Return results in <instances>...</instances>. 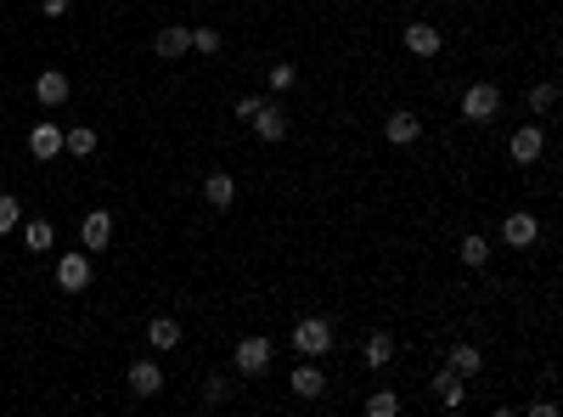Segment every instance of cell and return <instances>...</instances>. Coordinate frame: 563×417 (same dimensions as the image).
Masks as SVG:
<instances>
[{"label": "cell", "instance_id": "6da1fadb", "mask_svg": "<svg viewBox=\"0 0 563 417\" xmlns=\"http://www.w3.org/2000/svg\"><path fill=\"white\" fill-rule=\"evenodd\" d=\"M456 113L468 119V124H495V113H502V90H495L490 79H474L468 90H462V102Z\"/></svg>", "mask_w": 563, "mask_h": 417}, {"label": "cell", "instance_id": "7a4b0ae2", "mask_svg": "<svg viewBox=\"0 0 563 417\" xmlns=\"http://www.w3.org/2000/svg\"><path fill=\"white\" fill-rule=\"evenodd\" d=\"M287 339H293V349H299V356H327V349L339 344V333H333V322H327V316H299Z\"/></svg>", "mask_w": 563, "mask_h": 417}, {"label": "cell", "instance_id": "3957f363", "mask_svg": "<svg viewBox=\"0 0 563 417\" xmlns=\"http://www.w3.org/2000/svg\"><path fill=\"white\" fill-rule=\"evenodd\" d=\"M271 356H276V344L265 333H248V339H237V349H231V367H237V378H259L265 367H271Z\"/></svg>", "mask_w": 563, "mask_h": 417}, {"label": "cell", "instance_id": "277c9868", "mask_svg": "<svg viewBox=\"0 0 563 417\" xmlns=\"http://www.w3.org/2000/svg\"><path fill=\"white\" fill-rule=\"evenodd\" d=\"M541 152H547V130H541V124H518V130L507 136V158H513L518 170L541 164Z\"/></svg>", "mask_w": 563, "mask_h": 417}, {"label": "cell", "instance_id": "5b68a950", "mask_svg": "<svg viewBox=\"0 0 563 417\" xmlns=\"http://www.w3.org/2000/svg\"><path fill=\"white\" fill-rule=\"evenodd\" d=\"M57 287H62V294H85V287H90V254L85 248H74V254L57 260Z\"/></svg>", "mask_w": 563, "mask_h": 417}, {"label": "cell", "instance_id": "8992f818", "mask_svg": "<svg viewBox=\"0 0 563 417\" xmlns=\"http://www.w3.org/2000/svg\"><path fill=\"white\" fill-rule=\"evenodd\" d=\"M502 243H507V248H536V243H541V220L529 214V209H513V214L502 220Z\"/></svg>", "mask_w": 563, "mask_h": 417}, {"label": "cell", "instance_id": "52a82bcc", "mask_svg": "<svg viewBox=\"0 0 563 417\" xmlns=\"http://www.w3.org/2000/svg\"><path fill=\"white\" fill-rule=\"evenodd\" d=\"M79 248H85V254H108V248H113V214H108V209H90V214H85Z\"/></svg>", "mask_w": 563, "mask_h": 417}, {"label": "cell", "instance_id": "ba28073f", "mask_svg": "<svg viewBox=\"0 0 563 417\" xmlns=\"http://www.w3.org/2000/svg\"><path fill=\"white\" fill-rule=\"evenodd\" d=\"M287 390L299 395V401H321V395H327V372L316 367V356H305L299 367L287 372Z\"/></svg>", "mask_w": 563, "mask_h": 417}, {"label": "cell", "instance_id": "9c48e42d", "mask_svg": "<svg viewBox=\"0 0 563 417\" xmlns=\"http://www.w3.org/2000/svg\"><path fill=\"white\" fill-rule=\"evenodd\" d=\"M383 141H389V147H412V141H422V119H417L412 108H394V113L383 119Z\"/></svg>", "mask_w": 563, "mask_h": 417}, {"label": "cell", "instance_id": "30bf717a", "mask_svg": "<svg viewBox=\"0 0 563 417\" xmlns=\"http://www.w3.org/2000/svg\"><path fill=\"white\" fill-rule=\"evenodd\" d=\"M248 124H254V136H259V141H271V147H276V141H287V108H276V102H259Z\"/></svg>", "mask_w": 563, "mask_h": 417}, {"label": "cell", "instance_id": "8fae6325", "mask_svg": "<svg viewBox=\"0 0 563 417\" xmlns=\"http://www.w3.org/2000/svg\"><path fill=\"white\" fill-rule=\"evenodd\" d=\"M406 51L412 57H440V46H445V28L440 23H406Z\"/></svg>", "mask_w": 563, "mask_h": 417}, {"label": "cell", "instance_id": "7c38bea8", "mask_svg": "<svg viewBox=\"0 0 563 417\" xmlns=\"http://www.w3.org/2000/svg\"><path fill=\"white\" fill-rule=\"evenodd\" d=\"M124 383H130V395H158L163 390V367L152 361V356H141V361H130V372H124Z\"/></svg>", "mask_w": 563, "mask_h": 417}, {"label": "cell", "instance_id": "4fadbf2b", "mask_svg": "<svg viewBox=\"0 0 563 417\" xmlns=\"http://www.w3.org/2000/svg\"><path fill=\"white\" fill-rule=\"evenodd\" d=\"M68 96H74V85H68V74H62V68L35 74V102H40V108H62Z\"/></svg>", "mask_w": 563, "mask_h": 417}, {"label": "cell", "instance_id": "5bb4252c", "mask_svg": "<svg viewBox=\"0 0 563 417\" xmlns=\"http://www.w3.org/2000/svg\"><path fill=\"white\" fill-rule=\"evenodd\" d=\"M28 152H35V164H51V158H62V130L51 119H40L35 130H28Z\"/></svg>", "mask_w": 563, "mask_h": 417}, {"label": "cell", "instance_id": "9a60e30c", "mask_svg": "<svg viewBox=\"0 0 563 417\" xmlns=\"http://www.w3.org/2000/svg\"><path fill=\"white\" fill-rule=\"evenodd\" d=\"M434 401H440L445 412H462V406H468V378H456L451 367H440V378H434Z\"/></svg>", "mask_w": 563, "mask_h": 417}, {"label": "cell", "instance_id": "2e32d148", "mask_svg": "<svg viewBox=\"0 0 563 417\" xmlns=\"http://www.w3.org/2000/svg\"><path fill=\"white\" fill-rule=\"evenodd\" d=\"M445 367H451L456 378H479V372H485V349H479V344H451V349H445Z\"/></svg>", "mask_w": 563, "mask_h": 417}, {"label": "cell", "instance_id": "e0dca14e", "mask_svg": "<svg viewBox=\"0 0 563 417\" xmlns=\"http://www.w3.org/2000/svg\"><path fill=\"white\" fill-rule=\"evenodd\" d=\"M152 51H158L163 62H175V57H186V51H192V28H181V23H170V28H158V40H152Z\"/></svg>", "mask_w": 563, "mask_h": 417}, {"label": "cell", "instance_id": "ac0fdd59", "mask_svg": "<svg viewBox=\"0 0 563 417\" xmlns=\"http://www.w3.org/2000/svg\"><path fill=\"white\" fill-rule=\"evenodd\" d=\"M17 232H23V248H28V254H46V248L57 243V226H51L46 214H35V220H23Z\"/></svg>", "mask_w": 563, "mask_h": 417}, {"label": "cell", "instance_id": "d6986e66", "mask_svg": "<svg viewBox=\"0 0 563 417\" xmlns=\"http://www.w3.org/2000/svg\"><path fill=\"white\" fill-rule=\"evenodd\" d=\"M186 333H181V322H175V316H152V322H147V344L158 349V356H163V349H175Z\"/></svg>", "mask_w": 563, "mask_h": 417}, {"label": "cell", "instance_id": "ffe728a7", "mask_svg": "<svg viewBox=\"0 0 563 417\" xmlns=\"http://www.w3.org/2000/svg\"><path fill=\"white\" fill-rule=\"evenodd\" d=\"M203 198H209L214 209H231V203H237V181H231L225 170H214V175L203 181Z\"/></svg>", "mask_w": 563, "mask_h": 417}, {"label": "cell", "instance_id": "44dd1931", "mask_svg": "<svg viewBox=\"0 0 563 417\" xmlns=\"http://www.w3.org/2000/svg\"><path fill=\"white\" fill-rule=\"evenodd\" d=\"M456 254H462V266H468V271H485V266H490V243H485V232H468V237L456 243Z\"/></svg>", "mask_w": 563, "mask_h": 417}, {"label": "cell", "instance_id": "7402d4cb", "mask_svg": "<svg viewBox=\"0 0 563 417\" xmlns=\"http://www.w3.org/2000/svg\"><path fill=\"white\" fill-rule=\"evenodd\" d=\"M360 356H367V367H389L394 361V333H367Z\"/></svg>", "mask_w": 563, "mask_h": 417}, {"label": "cell", "instance_id": "603a6c76", "mask_svg": "<svg viewBox=\"0 0 563 417\" xmlns=\"http://www.w3.org/2000/svg\"><path fill=\"white\" fill-rule=\"evenodd\" d=\"M62 152L90 158V152H96V130H90V124H74V130H62Z\"/></svg>", "mask_w": 563, "mask_h": 417}, {"label": "cell", "instance_id": "cb8c5ba5", "mask_svg": "<svg viewBox=\"0 0 563 417\" xmlns=\"http://www.w3.org/2000/svg\"><path fill=\"white\" fill-rule=\"evenodd\" d=\"M558 108V85L552 79H541V85H529V113H536V119H547Z\"/></svg>", "mask_w": 563, "mask_h": 417}, {"label": "cell", "instance_id": "d4e9b609", "mask_svg": "<svg viewBox=\"0 0 563 417\" xmlns=\"http://www.w3.org/2000/svg\"><path fill=\"white\" fill-rule=\"evenodd\" d=\"M23 226V203L12 198V192H0V237H12Z\"/></svg>", "mask_w": 563, "mask_h": 417}, {"label": "cell", "instance_id": "484cf974", "mask_svg": "<svg viewBox=\"0 0 563 417\" xmlns=\"http://www.w3.org/2000/svg\"><path fill=\"white\" fill-rule=\"evenodd\" d=\"M394 412H401V395L394 390H372L367 395V417H394Z\"/></svg>", "mask_w": 563, "mask_h": 417}, {"label": "cell", "instance_id": "4316f807", "mask_svg": "<svg viewBox=\"0 0 563 417\" xmlns=\"http://www.w3.org/2000/svg\"><path fill=\"white\" fill-rule=\"evenodd\" d=\"M192 51L197 57H214L220 51V28H192Z\"/></svg>", "mask_w": 563, "mask_h": 417}, {"label": "cell", "instance_id": "83f0119b", "mask_svg": "<svg viewBox=\"0 0 563 417\" xmlns=\"http://www.w3.org/2000/svg\"><path fill=\"white\" fill-rule=\"evenodd\" d=\"M299 85V68L293 62H271V90H293Z\"/></svg>", "mask_w": 563, "mask_h": 417}, {"label": "cell", "instance_id": "f1b7e54d", "mask_svg": "<svg viewBox=\"0 0 563 417\" xmlns=\"http://www.w3.org/2000/svg\"><path fill=\"white\" fill-rule=\"evenodd\" d=\"M225 395H231V383H225V378H203V406H220Z\"/></svg>", "mask_w": 563, "mask_h": 417}, {"label": "cell", "instance_id": "f546056e", "mask_svg": "<svg viewBox=\"0 0 563 417\" xmlns=\"http://www.w3.org/2000/svg\"><path fill=\"white\" fill-rule=\"evenodd\" d=\"M68 12V0H40V17H62Z\"/></svg>", "mask_w": 563, "mask_h": 417}]
</instances>
